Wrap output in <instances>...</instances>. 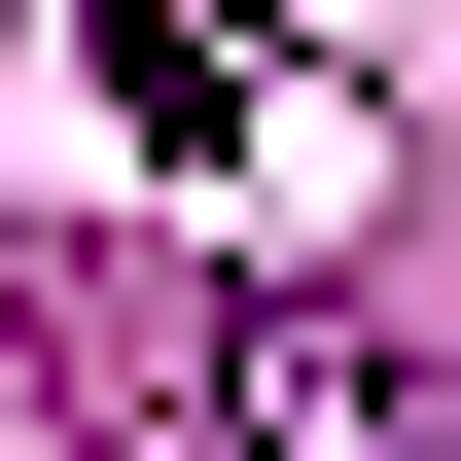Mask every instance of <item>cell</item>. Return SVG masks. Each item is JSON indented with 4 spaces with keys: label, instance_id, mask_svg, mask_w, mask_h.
<instances>
[{
    "label": "cell",
    "instance_id": "1",
    "mask_svg": "<svg viewBox=\"0 0 461 461\" xmlns=\"http://www.w3.org/2000/svg\"><path fill=\"white\" fill-rule=\"evenodd\" d=\"M249 461H461V355H391V320H213L177 355Z\"/></svg>",
    "mask_w": 461,
    "mask_h": 461
}]
</instances>
